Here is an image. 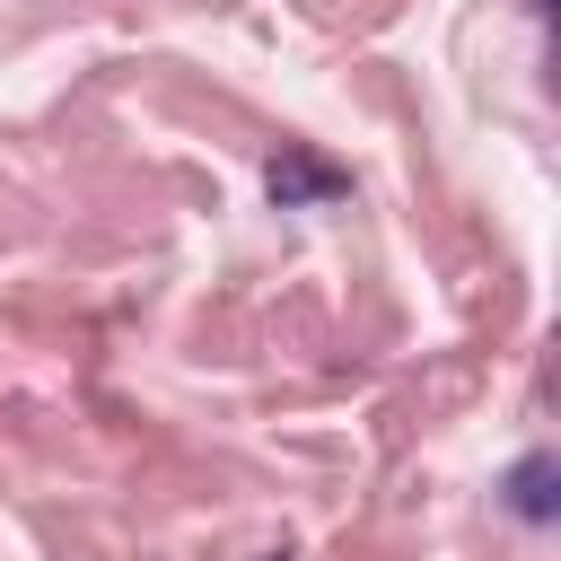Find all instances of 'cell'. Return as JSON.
<instances>
[{"mask_svg": "<svg viewBox=\"0 0 561 561\" xmlns=\"http://www.w3.org/2000/svg\"><path fill=\"white\" fill-rule=\"evenodd\" d=\"M324 193H342L333 167H316V158H272V202H324Z\"/></svg>", "mask_w": 561, "mask_h": 561, "instance_id": "1", "label": "cell"}, {"mask_svg": "<svg viewBox=\"0 0 561 561\" xmlns=\"http://www.w3.org/2000/svg\"><path fill=\"white\" fill-rule=\"evenodd\" d=\"M508 500H517L526 517H552V465H543V456H526V465H517V482H508Z\"/></svg>", "mask_w": 561, "mask_h": 561, "instance_id": "2", "label": "cell"}]
</instances>
